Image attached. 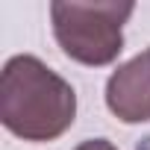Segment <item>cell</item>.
I'll return each instance as SVG.
<instances>
[{
	"instance_id": "cell-1",
	"label": "cell",
	"mask_w": 150,
	"mask_h": 150,
	"mask_svg": "<svg viewBox=\"0 0 150 150\" xmlns=\"http://www.w3.org/2000/svg\"><path fill=\"white\" fill-rule=\"evenodd\" d=\"M77 118V91L33 53L12 56L0 71V121L24 141H56Z\"/></svg>"
},
{
	"instance_id": "cell-4",
	"label": "cell",
	"mask_w": 150,
	"mask_h": 150,
	"mask_svg": "<svg viewBox=\"0 0 150 150\" xmlns=\"http://www.w3.org/2000/svg\"><path fill=\"white\" fill-rule=\"evenodd\" d=\"M74 150H118L109 138H88V141H83V144H77Z\"/></svg>"
},
{
	"instance_id": "cell-3",
	"label": "cell",
	"mask_w": 150,
	"mask_h": 150,
	"mask_svg": "<svg viewBox=\"0 0 150 150\" xmlns=\"http://www.w3.org/2000/svg\"><path fill=\"white\" fill-rule=\"evenodd\" d=\"M106 106L124 124L150 121V47L109 74Z\"/></svg>"
},
{
	"instance_id": "cell-2",
	"label": "cell",
	"mask_w": 150,
	"mask_h": 150,
	"mask_svg": "<svg viewBox=\"0 0 150 150\" xmlns=\"http://www.w3.org/2000/svg\"><path fill=\"white\" fill-rule=\"evenodd\" d=\"M135 12L129 0H53L50 24L62 53L86 68L112 65L124 50V24Z\"/></svg>"
}]
</instances>
